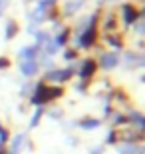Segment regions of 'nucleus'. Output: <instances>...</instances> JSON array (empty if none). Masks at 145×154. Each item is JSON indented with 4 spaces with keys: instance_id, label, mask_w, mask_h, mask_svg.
Returning a JSON list of instances; mask_svg holds the SVG:
<instances>
[{
    "instance_id": "nucleus-1",
    "label": "nucleus",
    "mask_w": 145,
    "mask_h": 154,
    "mask_svg": "<svg viewBox=\"0 0 145 154\" xmlns=\"http://www.w3.org/2000/svg\"><path fill=\"white\" fill-rule=\"evenodd\" d=\"M62 94H64L62 88H50V86H46V84H38L36 86V94L32 96V102L34 104H44L48 100H52V98H60Z\"/></svg>"
},
{
    "instance_id": "nucleus-2",
    "label": "nucleus",
    "mask_w": 145,
    "mask_h": 154,
    "mask_svg": "<svg viewBox=\"0 0 145 154\" xmlns=\"http://www.w3.org/2000/svg\"><path fill=\"white\" fill-rule=\"evenodd\" d=\"M20 70H22L24 76H34L36 72H38V62H36V58H34V60H22Z\"/></svg>"
},
{
    "instance_id": "nucleus-3",
    "label": "nucleus",
    "mask_w": 145,
    "mask_h": 154,
    "mask_svg": "<svg viewBox=\"0 0 145 154\" xmlns=\"http://www.w3.org/2000/svg\"><path fill=\"white\" fill-rule=\"evenodd\" d=\"M94 42H95V28L89 26L84 34H82V38H80V46H82V48H89Z\"/></svg>"
},
{
    "instance_id": "nucleus-4",
    "label": "nucleus",
    "mask_w": 145,
    "mask_h": 154,
    "mask_svg": "<svg viewBox=\"0 0 145 154\" xmlns=\"http://www.w3.org/2000/svg\"><path fill=\"white\" fill-rule=\"evenodd\" d=\"M72 76V70H54V72H48L46 78L50 80V82H64Z\"/></svg>"
},
{
    "instance_id": "nucleus-5",
    "label": "nucleus",
    "mask_w": 145,
    "mask_h": 154,
    "mask_svg": "<svg viewBox=\"0 0 145 154\" xmlns=\"http://www.w3.org/2000/svg\"><path fill=\"white\" fill-rule=\"evenodd\" d=\"M117 62H119V58H117V54H113V52H109V54H103V56H101V68H106V70L115 68Z\"/></svg>"
},
{
    "instance_id": "nucleus-6",
    "label": "nucleus",
    "mask_w": 145,
    "mask_h": 154,
    "mask_svg": "<svg viewBox=\"0 0 145 154\" xmlns=\"http://www.w3.org/2000/svg\"><path fill=\"white\" fill-rule=\"evenodd\" d=\"M123 20H125V24H131L137 20V10H135L131 4L123 6Z\"/></svg>"
},
{
    "instance_id": "nucleus-7",
    "label": "nucleus",
    "mask_w": 145,
    "mask_h": 154,
    "mask_svg": "<svg viewBox=\"0 0 145 154\" xmlns=\"http://www.w3.org/2000/svg\"><path fill=\"white\" fill-rule=\"evenodd\" d=\"M95 72V62L94 60H86V64L82 66V78H89Z\"/></svg>"
},
{
    "instance_id": "nucleus-8",
    "label": "nucleus",
    "mask_w": 145,
    "mask_h": 154,
    "mask_svg": "<svg viewBox=\"0 0 145 154\" xmlns=\"http://www.w3.org/2000/svg\"><path fill=\"white\" fill-rule=\"evenodd\" d=\"M36 52H38V46H30V48H24V50L20 52V60H34Z\"/></svg>"
},
{
    "instance_id": "nucleus-9",
    "label": "nucleus",
    "mask_w": 145,
    "mask_h": 154,
    "mask_svg": "<svg viewBox=\"0 0 145 154\" xmlns=\"http://www.w3.org/2000/svg\"><path fill=\"white\" fill-rule=\"evenodd\" d=\"M97 126H100V120H95V118H88V120L82 122V128H84V130H94Z\"/></svg>"
},
{
    "instance_id": "nucleus-10",
    "label": "nucleus",
    "mask_w": 145,
    "mask_h": 154,
    "mask_svg": "<svg viewBox=\"0 0 145 154\" xmlns=\"http://www.w3.org/2000/svg\"><path fill=\"white\" fill-rule=\"evenodd\" d=\"M44 116V110L42 108H38L36 112H34V116H32V120H30V128H36L38 126V122H40V118Z\"/></svg>"
},
{
    "instance_id": "nucleus-11",
    "label": "nucleus",
    "mask_w": 145,
    "mask_h": 154,
    "mask_svg": "<svg viewBox=\"0 0 145 154\" xmlns=\"http://www.w3.org/2000/svg\"><path fill=\"white\" fill-rule=\"evenodd\" d=\"M119 154H139V150L135 148L133 144H127V146H121L119 148Z\"/></svg>"
},
{
    "instance_id": "nucleus-12",
    "label": "nucleus",
    "mask_w": 145,
    "mask_h": 154,
    "mask_svg": "<svg viewBox=\"0 0 145 154\" xmlns=\"http://www.w3.org/2000/svg\"><path fill=\"white\" fill-rule=\"evenodd\" d=\"M54 4H56V0H40L36 10H42V12H44L46 8H50V6H54Z\"/></svg>"
},
{
    "instance_id": "nucleus-13",
    "label": "nucleus",
    "mask_w": 145,
    "mask_h": 154,
    "mask_svg": "<svg viewBox=\"0 0 145 154\" xmlns=\"http://www.w3.org/2000/svg\"><path fill=\"white\" fill-rule=\"evenodd\" d=\"M16 22L14 20H8V32H6V38H14V34H16Z\"/></svg>"
},
{
    "instance_id": "nucleus-14",
    "label": "nucleus",
    "mask_w": 145,
    "mask_h": 154,
    "mask_svg": "<svg viewBox=\"0 0 145 154\" xmlns=\"http://www.w3.org/2000/svg\"><path fill=\"white\" fill-rule=\"evenodd\" d=\"M22 142H24V136H22V134H18V136L14 138V144H12V152H14V154L18 152V148H20V144H22Z\"/></svg>"
},
{
    "instance_id": "nucleus-15",
    "label": "nucleus",
    "mask_w": 145,
    "mask_h": 154,
    "mask_svg": "<svg viewBox=\"0 0 145 154\" xmlns=\"http://www.w3.org/2000/svg\"><path fill=\"white\" fill-rule=\"evenodd\" d=\"M6 140H8V132L0 126V144H4V146H6Z\"/></svg>"
},
{
    "instance_id": "nucleus-16",
    "label": "nucleus",
    "mask_w": 145,
    "mask_h": 154,
    "mask_svg": "<svg viewBox=\"0 0 145 154\" xmlns=\"http://www.w3.org/2000/svg\"><path fill=\"white\" fill-rule=\"evenodd\" d=\"M58 50H60V46H58L54 40H52V42H48V52H50V54H54V52H58Z\"/></svg>"
},
{
    "instance_id": "nucleus-17",
    "label": "nucleus",
    "mask_w": 145,
    "mask_h": 154,
    "mask_svg": "<svg viewBox=\"0 0 145 154\" xmlns=\"http://www.w3.org/2000/svg\"><path fill=\"white\" fill-rule=\"evenodd\" d=\"M8 6V0H0V14L4 12V8Z\"/></svg>"
},
{
    "instance_id": "nucleus-18",
    "label": "nucleus",
    "mask_w": 145,
    "mask_h": 154,
    "mask_svg": "<svg viewBox=\"0 0 145 154\" xmlns=\"http://www.w3.org/2000/svg\"><path fill=\"white\" fill-rule=\"evenodd\" d=\"M4 66H8V60L6 58H0V68H4Z\"/></svg>"
},
{
    "instance_id": "nucleus-19",
    "label": "nucleus",
    "mask_w": 145,
    "mask_h": 154,
    "mask_svg": "<svg viewBox=\"0 0 145 154\" xmlns=\"http://www.w3.org/2000/svg\"><path fill=\"white\" fill-rule=\"evenodd\" d=\"M139 32H141V34H145V24H141V26H139Z\"/></svg>"
}]
</instances>
